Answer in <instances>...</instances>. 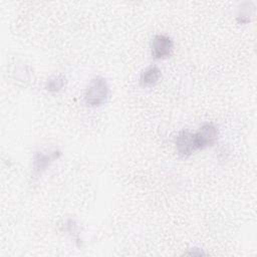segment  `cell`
Listing matches in <instances>:
<instances>
[{
	"mask_svg": "<svg viewBox=\"0 0 257 257\" xmlns=\"http://www.w3.org/2000/svg\"><path fill=\"white\" fill-rule=\"evenodd\" d=\"M174 51L173 39L165 34H157L151 41V54L155 59H167Z\"/></svg>",
	"mask_w": 257,
	"mask_h": 257,
	"instance_id": "277c9868",
	"label": "cell"
},
{
	"mask_svg": "<svg viewBox=\"0 0 257 257\" xmlns=\"http://www.w3.org/2000/svg\"><path fill=\"white\" fill-rule=\"evenodd\" d=\"M199 150L214 146L219 138L218 126L213 122H206L195 133Z\"/></svg>",
	"mask_w": 257,
	"mask_h": 257,
	"instance_id": "5b68a950",
	"label": "cell"
},
{
	"mask_svg": "<svg viewBox=\"0 0 257 257\" xmlns=\"http://www.w3.org/2000/svg\"><path fill=\"white\" fill-rule=\"evenodd\" d=\"M249 5H250L249 2H245L241 5L238 16H237V20L240 23H247L250 20V16L252 14L251 10L253 9V7H249Z\"/></svg>",
	"mask_w": 257,
	"mask_h": 257,
	"instance_id": "ba28073f",
	"label": "cell"
},
{
	"mask_svg": "<svg viewBox=\"0 0 257 257\" xmlns=\"http://www.w3.org/2000/svg\"><path fill=\"white\" fill-rule=\"evenodd\" d=\"M174 142L176 151L182 158H189L195 152L200 151L195 133L183 131L175 138Z\"/></svg>",
	"mask_w": 257,
	"mask_h": 257,
	"instance_id": "3957f363",
	"label": "cell"
},
{
	"mask_svg": "<svg viewBox=\"0 0 257 257\" xmlns=\"http://www.w3.org/2000/svg\"><path fill=\"white\" fill-rule=\"evenodd\" d=\"M108 84L104 77L95 76L88 83L84 92V101L88 106L96 107L106 102L108 98Z\"/></svg>",
	"mask_w": 257,
	"mask_h": 257,
	"instance_id": "6da1fadb",
	"label": "cell"
},
{
	"mask_svg": "<svg viewBox=\"0 0 257 257\" xmlns=\"http://www.w3.org/2000/svg\"><path fill=\"white\" fill-rule=\"evenodd\" d=\"M60 156L61 151L57 148L37 151L33 157V177H40L53 162L59 159Z\"/></svg>",
	"mask_w": 257,
	"mask_h": 257,
	"instance_id": "7a4b0ae2",
	"label": "cell"
},
{
	"mask_svg": "<svg viewBox=\"0 0 257 257\" xmlns=\"http://www.w3.org/2000/svg\"><path fill=\"white\" fill-rule=\"evenodd\" d=\"M64 84L65 76L62 74H54L46 80L44 87L49 92H57L63 88Z\"/></svg>",
	"mask_w": 257,
	"mask_h": 257,
	"instance_id": "52a82bcc",
	"label": "cell"
},
{
	"mask_svg": "<svg viewBox=\"0 0 257 257\" xmlns=\"http://www.w3.org/2000/svg\"><path fill=\"white\" fill-rule=\"evenodd\" d=\"M161 78V70L157 66H150L145 69L140 76V84L143 87L155 85Z\"/></svg>",
	"mask_w": 257,
	"mask_h": 257,
	"instance_id": "8992f818",
	"label": "cell"
}]
</instances>
